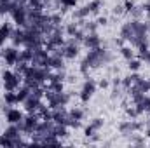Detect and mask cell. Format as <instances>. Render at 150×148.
<instances>
[{
  "mask_svg": "<svg viewBox=\"0 0 150 148\" xmlns=\"http://www.w3.org/2000/svg\"><path fill=\"white\" fill-rule=\"evenodd\" d=\"M98 23H100V25H107V18H100Z\"/></svg>",
  "mask_w": 150,
  "mask_h": 148,
  "instance_id": "cell-13",
  "label": "cell"
},
{
  "mask_svg": "<svg viewBox=\"0 0 150 148\" xmlns=\"http://www.w3.org/2000/svg\"><path fill=\"white\" fill-rule=\"evenodd\" d=\"M120 52H122V56H124L126 59H133V56H134V52H133V49H131V47H122V49H120Z\"/></svg>",
  "mask_w": 150,
  "mask_h": 148,
  "instance_id": "cell-7",
  "label": "cell"
},
{
  "mask_svg": "<svg viewBox=\"0 0 150 148\" xmlns=\"http://www.w3.org/2000/svg\"><path fill=\"white\" fill-rule=\"evenodd\" d=\"M59 4H61L65 9H68V7H75V5H77V0H59Z\"/></svg>",
  "mask_w": 150,
  "mask_h": 148,
  "instance_id": "cell-10",
  "label": "cell"
},
{
  "mask_svg": "<svg viewBox=\"0 0 150 148\" xmlns=\"http://www.w3.org/2000/svg\"><path fill=\"white\" fill-rule=\"evenodd\" d=\"M100 87H108V80H101L100 82Z\"/></svg>",
  "mask_w": 150,
  "mask_h": 148,
  "instance_id": "cell-12",
  "label": "cell"
},
{
  "mask_svg": "<svg viewBox=\"0 0 150 148\" xmlns=\"http://www.w3.org/2000/svg\"><path fill=\"white\" fill-rule=\"evenodd\" d=\"M2 56H4V59H5V63H7L9 66H14V65H18V61H19V51H16V47L5 49V51L2 52Z\"/></svg>",
  "mask_w": 150,
  "mask_h": 148,
  "instance_id": "cell-2",
  "label": "cell"
},
{
  "mask_svg": "<svg viewBox=\"0 0 150 148\" xmlns=\"http://www.w3.org/2000/svg\"><path fill=\"white\" fill-rule=\"evenodd\" d=\"M82 115H84V113H82V110L75 108V110L70 111V115H68V117H70V120H80V118H82Z\"/></svg>",
  "mask_w": 150,
  "mask_h": 148,
  "instance_id": "cell-6",
  "label": "cell"
},
{
  "mask_svg": "<svg viewBox=\"0 0 150 148\" xmlns=\"http://www.w3.org/2000/svg\"><path fill=\"white\" fill-rule=\"evenodd\" d=\"M100 5H101V0H94V2H91L87 5V9H89V12H98V7Z\"/></svg>",
  "mask_w": 150,
  "mask_h": 148,
  "instance_id": "cell-8",
  "label": "cell"
},
{
  "mask_svg": "<svg viewBox=\"0 0 150 148\" xmlns=\"http://www.w3.org/2000/svg\"><path fill=\"white\" fill-rule=\"evenodd\" d=\"M94 89H96V85H94L93 82H86V85H84V89H82V94H80V99H82L84 103L89 101L91 96H93V92H94Z\"/></svg>",
  "mask_w": 150,
  "mask_h": 148,
  "instance_id": "cell-4",
  "label": "cell"
},
{
  "mask_svg": "<svg viewBox=\"0 0 150 148\" xmlns=\"http://www.w3.org/2000/svg\"><path fill=\"white\" fill-rule=\"evenodd\" d=\"M11 35H12V28H11V25H2L0 26V47L5 44V40L7 38H11Z\"/></svg>",
  "mask_w": 150,
  "mask_h": 148,
  "instance_id": "cell-5",
  "label": "cell"
},
{
  "mask_svg": "<svg viewBox=\"0 0 150 148\" xmlns=\"http://www.w3.org/2000/svg\"><path fill=\"white\" fill-rule=\"evenodd\" d=\"M140 66H142V61H140V59H129V68H131L133 72L140 70Z\"/></svg>",
  "mask_w": 150,
  "mask_h": 148,
  "instance_id": "cell-9",
  "label": "cell"
},
{
  "mask_svg": "<svg viewBox=\"0 0 150 148\" xmlns=\"http://www.w3.org/2000/svg\"><path fill=\"white\" fill-rule=\"evenodd\" d=\"M2 80H4L5 91H18V89H19V84H21V80H23V77L7 70V72H4V75H2Z\"/></svg>",
  "mask_w": 150,
  "mask_h": 148,
  "instance_id": "cell-1",
  "label": "cell"
},
{
  "mask_svg": "<svg viewBox=\"0 0 150 148\" xmlns=\"http://www.w3.org/2000/svg\"><path fill=\"white\" fill-rule=\"evenodd\" d=\"M124 11H126V9H124V7H122V5H115V9H113V14H115V16H117V14H122V12H124Z\"/></svg>",
  "mask_w": 150,
  "mask_h": 148,
  "instance_id": "cell-11",
  "label": "cell"
},
{
  "mask_svg": "<svg viewBox=\"0 0 150 148\" xmlns=\"http://www.w3.org/2000/svg\"><path fill=\"white\" fill-rule=\"evenodd\" d=\"M5 118H7L9 124H19V122L23 120V113L18 110V108H7Z\"/></svg>",
  "mask_w": 150,
  "mask_h": 148,
  "instance_id": "cell-3",
  "label": "cell"
}]
</instances>
